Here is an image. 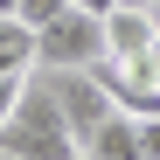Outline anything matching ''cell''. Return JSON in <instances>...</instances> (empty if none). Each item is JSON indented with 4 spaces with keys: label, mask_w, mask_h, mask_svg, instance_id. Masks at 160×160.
Instances as JSON below:
<instances>
[{
    "label": "cell",
    "mask_w": 160,
    "mask_h": 160,
    "mask_svg": "<svg viewBox=\"0 0 160 160\" xmlns=\"http://www.w3.org/2000/svg\"><path fill=\"white\" fill-rule=\"evenodd\" d=\"M104 56V14L63 7L56 21L35 28V70H91Z\"/></svg>",
    "instance_id": "2"
},
{
    "label": "cell",
    "mask_w": 160,
    "mask_h": 160,
    "mask_svg": "<svg viewBox=\"0 0 160 160\" xmlns=\"http://www.w3.org/2000/svg\"><path fill=\"white\" fill-rule=\"evenodd\" d=\"M42 77H49V91H56V104H63V118H70L77 139H91V132L118 112L112 91L98 84V70H42Z\"/></svg>",
    "instance_id": "3"
},
{
    "label": "cell",
    "mask_w": 160,
    "mask_h": 160,
    "mask_svg": "<svg viewBox=\"0 0 160 160\" xmlns=\"http://www.w3.org/2000/svg\"><path fill=\"white\" fill-rule=\"evenodd\" d=\"M63 7H70V0H21V7H14V14H21V21H28V28H42V21H56Z\"/></svg>",
    "instance_id": "6"
},
{
    "label": "cell",
    "mask_w": 160,
    "mask_h": 160,
    "mask_svg": "<svg viewBox=\"0 0 160 160\" xmlns=\"http://www.w3.org/2000/svg\"><path fill=\"white\" fill-rule=\"evenodd\" d=\"M153 63H160V35H153Z\"/></svg>",
    "instance_id": "12"
},
{
    "label": "cell",
    "mask_w": 160,
    "mask_h": 160,
    "mask_svg": "<svg viewBox=\"0 0 160 160\" xmlns=\"http://www.w3.org/2000/svg\"><path fill=\"white\" fill-rule=\"evenodd\" d=\"M21 91H28V77H0V125L14 118V104H21Z\"/></svg>",
    "instance_id": "7"
},
{
    "label": "cell",
    "mask_w": 160,
    "mask_h": 160,
    "mask_svg": "<svg viewBox=\"0 0 160 160\" xmlns=\"http://www.w3.org/2000/svg\"><path fill=\"white\" fill-rule=\"evenodd\" d=\"M70 7H84V14H112L118 0H70Z\"/></svg>",
    "instance_id": "9"
},
{
    "label": "cell",
    "mask_w": 160,
    "mask_h": 160,
    "mask_svg": "<svg viewBox=\"0 0 160 160\" xmlns=\"http://www.w3.org/2000/svg\"><path fill=\"white\" fill-rule=\"evenodd\" d=\"M118 7H153V0H118Z\"/></svg>",
    "instance_id": "10"
},
{
    "label": "cell",
    "mask_w": 160,
    "mask_h": 160,
    "mask_svg": "<svg viewBox=\"0 0 160 160\" xmlns=\"http://www.w3.org/2000/svg\"><path fill=\"white\" fill-rule=\"evenodd\" d=\"M84 153H91V160H146V153H139V118H132V112H112V118L84 139Z\"/></svg>",
    "instance_id": "4"
},
{
    "label": "cell",
    "mask_w": 160,
    "mask_h": 160,
    "mask_svg": "<svg viewBox=\"0 0 160 160\" xmlns=\"http://www.w3.org/2000/svg\"><path fill=\"white\" fill-rule=\"evenodd\" d=\"M14 7H21V0H0V14H14Z\"/></svg>",
    "instance_id": "11"
},
{
    "label": "cell",
    "mask_w": 160,
    "mask_h": 160,
    "mask_svg": "<svg viewBox=\"0 0 160 160\" xmlns=\"http://www.w3.org/2000/svg\"><path fill=\"white\" fill-rule=\"evenodd\" d=\"M0 160H84V139L70 132L42 70H28V91H21L14 118L0 125Z\"/></svg>",
    "instance_id": "1"
},
{
    "label": "cell",
    "mask_w": 160,
    "mask_h": 160,
    "mask_svg": "<svg viewBox=\"0 0 160 160\" xmlns=\"http://www.w3.org/2000/svg\"><path fill=\"white\" fill-rule=\"evenodd\" d=\"M35 70V28L21 14H0V77H28Z\"/></svg>",
    "instance_id": "5"
},
{
    "label": "cell",
    "mask_w": 160,
    "mask_h": 160,
    "mask_svg": "<svg viewBox=\"0 0 160 160\" xmlns=\"http://www.w3.org/2000/svg\"><path fill=\"white\" fill-rule=\"evenodd\" d=\"M139 153L160 160V118H139Z\"/></svg>",
    "instance_id": "8"
}]
</instances>
